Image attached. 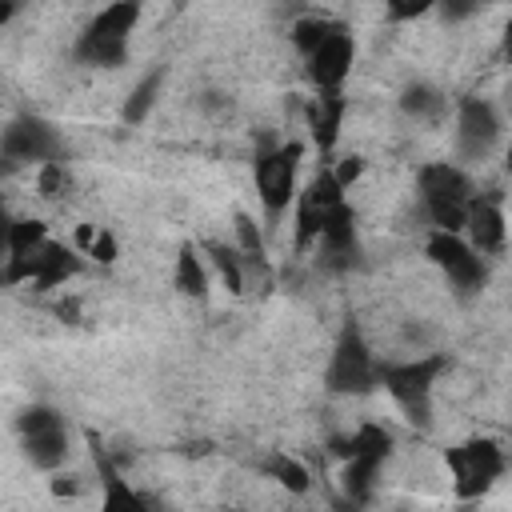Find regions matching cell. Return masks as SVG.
<instances>
[{"label":"cell","mask_w":512,"mask_h":512,"mask_svg":"<svg viewBox=\"0 0 512 512\" xmlns=\"http://www.w3.org/2000/svg\"><path fill=\"white\" fill-rule=\"evenodd\" d=\"M416 188L432 220V232H464V216L476 200V184L460 164H448V160L424 164L416 176Z\"/></svg>","instance_id":"cell-1"},{"label":"cell","mask_w":512,"mask_h":512,"mask_svg":"<svg viewBox=\"0 0 512 512\" xmlns=\"http://www.w3.org/2000/svg\"><path fill=\"white\" fill-rule=\"evenodd\" d=\"M140 20V4H108L76 40V60L88 68H116L128 56V36Z\"/></svg>","instance_id":"cell-2"},{"label":"cell","mask_w":512,"mask_h":512,"mask_svg":"<svg viewBox=\"0 0 512 512\" xmlns=\"http://www.w3.org/2000/svg\"><path fill=\"white\" fill-rule=\"evenodd\" d=\"M444 364H448L444 356H416V360H404V364H380L376 384H384V392L400 404V412L408 420L428 424L432 388H436V376L444 372Z\"/></svg>","instance_id":"cell-3"},{"label":"cell","mask_w":512,"mask_h":512,"mask_svg":"<svg viewBox=\"0 0 512 512\" xmlns=\"http://www.w3.org/2000/svg\"><path fill=\"white\" fill-rule=\"evenodd\" d=\"M444 464H448V476H452L456 496L460 500H476V496H484L504 476L508 456H504V448L496 440L476 436V440H464V444L448 448Z\"/></svg>","instance_id":"cell-4"},{"label":"cell","mask_w":512,"mask_h":512,"mask_svg":"<svg viewBox=\"0 0 512 512\" xmlns=\"http://www.w3.org/2000/svg\"><path fill=\"white\" fill-rule=\"evenodd\" d=\"M16 432H20V448L28 456L32 468L40 472H60L68 460V424L52 404H32L16 416Z\"/></svg>","instance_id":"cell-5"},{"label":"cell","mask_w":512,"mask_h":512,"mask_svg":"<svg viewBox=\"0 0 512 512\" xmlns=\"http://www.w3.org/2000/svg\"><path fill=\"white\" fill-rule=\"evenodd\" d=\"M388 448H392V436H388L380 424H360V428L344 440V448H340L344 460H348V464H344V496H348L352 508L372 496L376 472H380Z\"/></svg>","instance_id":"cell-6"},{"label":"cell","mask_w":512,"mask_h":512,"mask_svg":"<svg viewBox=\"0 0 512 512\" xmlns=\"http://www.w3.org/2000/svg\"><path fill=\"white\" fill-rule=\"evenodd\" d=\"M300 156H304V144L292 140V144H276L268 152L256 156V192H260V204L264 212L276 220L288 212V204L296 200V172H300Z\"/></svg>","instance_id":"cell-7"},{"label":"cell","mask_w":512,"mask_h":512,"mask_svg":"<svg viewBox=\"0 0 512 512\" xmlns=\"http://www.w3.org/2000/svg\"><path fill=\"white\" fill-rule=\"evenodd\" d=\"M428 260L448 276V284L456 292H480L484 280H488V260L476 256L468 248V240L460 232H432L428 236Z\"/></svg>","instance_id":"cell-8"},{"label":"cell","mask_w":512,"mask_h":512,"mask_svg":"<svg viewBox=\"0 0 512 512\" xmlns=\"http://www.w3.org/2000/svg\"><path fill=\"white\" fill-rule=\"evenodd\" d=\"M352 56H356V44H352V32L344 24H328V32L304 52V64H308V76L320 92H340L348 72H352Z\"/></svg>","instance_id":"cell-9"},{"label":"cell","mask_w":512,"mask_h":512,"mask_svg":"<svg viewBox=\"0 0 512 512\" xmlns=\"http://www.w3.org/2000/svg\"><path fill=\"white\" fill-rule=\"evenodd\" d=\"M80 272V256L68 248V244H60V240H44L40 248H32L24 260H16V264H8V272H4V284H36V288H56V284H64L68 276H76Z\"/></svg>","instance_id":"cell-10"},{"label":"cell","mask_w":512,"mask_h":512,"mask_svg":"<svg viewBox=\"0 0 512 512\" xmlns=\"http://www.w3.org/2000/svg\"><path fill=\"white\" fill-rule=\"evenodd\" d=\"M0 156L8 164H48L60 160V136L40 116H20L0 132Z\"/></svg>","instance_id":"cell-11"},{"label":"cell","mask_w":512,"mask_h":512,"mask_svg":"<svg viewBox=\"0 0 512 512\" xmlns=\"http://www.w3.org/2000/svg\"><path fill=\"white\" fill-rule=\"evenodd\" d=\"M376 376H380V364L372 360V352L360 340V332L348 328L340 336L332 360H328V372H324L328 388L332 392H372L376 388Z\"/></svg>","instance_id":"cell-12"},{"label":"cell","mask_w":512,"mask_h":512,"mask_svg":"<svg viewBox=\"0 0 512 512\" xmlns=\"http://www.w3.org/2000/svg\"><path fill=\"white\" fill-rule=\"evenodd\" d=\"M500 132H504V124H500V112H496L492 100L468 96V100L460 104V112H456V148H460L464 160L488 156V152L496 148Z\"/></svg>","instance_id":"cell-13"},{"label":"cell","mask_w":512,"mask_h":512,"mask_svg":"<svg viewBox=\"0 0 512 512\" xmlns=\"http://www.w3.org/2000/svg\"><path fill=\"white\" fill-rule=\"evenodd\" d=\"M464 240H468V248L476 252V256H500L504 252V244H508V216H504V204L500 200H488V196H476L472 200V208H468V216H464V232H460Z\"/></svg>","instance_id":"cell-14"},{"label":"cell","mask_w":512,"mask_h":512,"mask_svg":"<svg viewBox=\"0 0 512 512\" xmlns=\"http://www.w3.org/2000/svg\"><path fill=\"white\" fill-rule=\"evenodd\" d=\"M316 252L324 256V264L328 268H352L356 264V256H360V244H356V216H352V208L348 204H340V208H332L324 220H320V228H316Z\"/></svg>","instance_id":"cell-15"},{"label":"cell","mask_w":512,"mask_h":512,"mask_svg":"<svg viewBox=\"0 0 512 512\" xmlns=\"http://www.w3.org/2000/svg\"><path fill=\"white\" fill-rule=\"evenodd\" d=\"M344 108H348V104H344L340 92H320V96H312V104H308V132H312V140H316L320 152H332V144L340 140Z\"/></svg>","instance_id":"cell-16"},{"label":"cell","mask_w":512,"mask_h":512,"mask_svg":"<svg viewBox=\"0 0 512 512\" xmlns=\"http://www.w3.org/2000/svg\"><path fill=\"white\" fill-rule=\"evenodd\" d=\"M100 512H156V508L140 488H132L124 480L120 468H112L104 460L100 464Z\"/></svg>","instance_id":"cell-17"},{"label":"cell","mask_w":512,"mask_h":512,"mask_svg":"<svg viewBox=\"0 0 512 512\" xmlns=\"http://www.w3.org/2000/svg\"><path fill=\"white\" fill-rule=\"evenodd\" d=\"M400 108H404L412 120L440 124V120H444V112H448V100H444V92H440L436 84L416 80V84H408V88L400 92Z\"/></svg>","instance_id":"cell-18"},{"label":"cell","mask_w":512,"mask_h":512,"mask_svg":"<svg viewBox=\"0 0 512 512\" xmlns=\"http://www.w3.org/2000/svg\"><path fill=\"white\" fill-rule=\"evenodd\" d=\"M176 288L184 296H192V300L208 296V264L200 260V252L192 244H184L180 256H176Z\"/></svg>","instance_id":"cell-19"},{"label":"cell","mask_w":512,"mask_h":512,"mask_svg":"<svg viewBox=\"0 0 512 512\" xmlns=\"http://www.w3.org/2000/svg\"><path fill=\"white\" fill-rule=\"evenodd\" d=\"M264 476H272L280 488H288L292 496H304L308 492V484H312V476H308V468L296 460V456H288V452H272L264 464Z\"/></svg>","instance_id":"cell-20"},{"label":"cell","mask_w":512,"mask_h":512,"mask_svg":"<svg viewBox=\"0 0 512 512\" xmlns=\"http://www.w3.org/2000/svg\"><path fill=\"white\" fill-rule=\"evenodd\" d=\"M160 88H164V72H148V76L132 88V96L124 100V120H128V124H140V120L152 112V104H156Z\"/></svg>","instance_id":"cell-21"},{"label":"cell","mask_w":512,"mask_h":512,"mask_svg":"<svg viewBox=\"0 0 512 512\" xmlns=\"http://www.w3.org/2000/svg\"><path fill=\"white\" fill-rule=\"evenodd\" d=\"M208 256H212V268L220 272L224 288L228 292H244V260L236 248H224V244H208Z\"/></svg>","instance_id":"cell-22"},{"label":"cell","mask_w":512,"mask_h":512,"mask_svg":"<svg viewBox=\"0 0 512 512\" xmlns=\"http://www.w3.org/2000/svg\"><path fill=\"white\" fill-rule=\"evenodd\" d=\"M236 240H240V260H264V240H260V228H256V220L248 216V212H236Z\"/></svg>","instance_id":"cell-23"},{"label":"cell","mask_w":512,"mask_h":512,"mask_svg":"<svg viewBox=\"0 0 512 512\" xmlns=\"http://www.w3.org/2000/svg\"><path fill=\"white\" fill-rule=\"evenodd\" d=\"M36 188H40V196H48V200L64 196V188H68V168H64V160L40 164V168H36Z\"/></svg>","instance_id":"cell-24"},{"label":"cell","mask_w":512,"mask_h":512,"mask_svg":"<svg viewBox=\"0 0 512 512\" xmlns=\"http://www.w3.org/2000/svg\"><path fill=\"white\" fill-rule=\"evenodd\" d=\"M84 248H88V256L100 260V264H112V260H116V236H112L108 228H96Z\"/></svg>","instance_id":"cell-25"},{"label":"cell","mask_w":512,"mask_h":512,"mask_svg":"<svg viewBox=\"0 0 512 512\" xmlns=\"http://www.w3.org/2000/svg\"><path fill=\"white\" fill-rule=\"evenodd\" d=\"M360 172H364V160H360V156H344V160L332 168V180H336L340 188H348V184H352Z\"/></svg>","instance_id":"cell-26"},{"label":"cell","mask_w":512,"mask_h":512,"mask_svg":"<svg viewBox=\"0 0 512 512\" xmlns=\"http://www.w3.org/2000/svg\"><path fill=\"white\" fill-rule=\"evenodd\" d=\"M48 488H52V496H76V492H80V480L60 468V472H52V484H48Z\"/></svg>","instance_id":"cell-27"},{"label":"cell","mask_w":512,"mask_h":512,"mask_svg":"<svg viewBox=\"0 0 512 512\" xmlns=\"http://www.w3.org/2000/svg\"><path fill=\"white\" fill-rule=\"evenodd\" d=\"M8 232H12V216L0 212V284H4V268H8Z\"/></svg>","instance_id":"cell-28"},{"label":"cell","mask_w":512,"mask_h":512,"mask_svg":"<svg viewBox=\"0 0 512 512\" xmlns=\"http://www.w3.org/2000/svg\"><path fill=\"white\" fill-rule=\"evenodd\" d=\"M428 8H432L428 0H416V4H392V8H388V16L404 20V16H420V12H428Z\"/></svg>","instance_id":"cell-29"},{"label":"cell","mask_w":512,"mask_h":512,"mask_svg":"<svg viewBox=\"0 0 512 512\" xmlns=\"http://www.w3.org/2000/svg\"><path fill=\"white\" fill-rule=\"evenodd\" d=\"M440 12H444V20H464V16L476 12V4H444Z\"/></svg>","instance_id":"cell-30"},{"label":"cell","mask_w":512,"mask_h":512,"mask_svg":"<svg viewBox=\"0 0 512 512\" xmlns=\"http://www.w3.org/2000/svg\"><path fill=\"white\" fill-rule=\"evenodd\" d=\"M12 16H16V4H8V0H4V4H0V24H4V20H12Z\"/></svg>","instance_id":"cell-31"}]
</instances>
